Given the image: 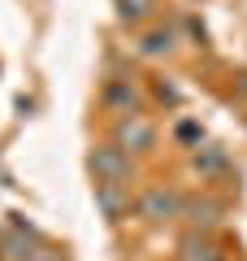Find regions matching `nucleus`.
<instances>
[{
  "label": "nucleus",
  "mask_w": 247,
  "mask_h": 261,
  "mask_svg": "<svg viewBox=\"0 0 247 261\" xmlns=\"http://www.w3.org/2000/svg\"><path fill=\"white\" fill-rule=\"evenodd\" d=\"M87 166H91V174L100 178V183H113V187H126V178H130V157L117 148V144L96 148L91 157H87Z\"/></svg>",
  "instance_id": "nucleus-1"
},
{
  "label": "nucleus",
  "mask_w": 247,
  "mask_h": 261,
  "mask_svg": "<svg viewBox=\"0 0 247 261\" xmlns=\"http://www.w3.org/2000/svg\"><path fill=\"white\" fill-rule=\"evenodd\" d=\"M178 214H182V196L169 187H147L139 196V218H147V222H169Z\"/></svg>",
  "instance_id": "nucleus-2"
},
{
  "label": "nucleus",
  "mask_w": 247,
  "mask_h": 261,
  "mask_svg": "<svg viewBox=\"0 0 247 261\" xmlns=\"http://www.w3.org/2000/svg\"><path fill=\"white\" fill-rule=\"evenodd\" d=\"M113 144H117L126 157H130V152H152L156 126H152L147 118H139V113H135V118H121V122H117V140H113Z\"/></svg>",
  "instance_id": "nucleus-3"
},
{
  "label": "nucleus",
  "mask_w": 247,
  "mask_h": 261,
  "mask_svg": "<svg viewBox=\"0 0 247 261\" xmlns=\"http://www.w3.org/2000/svg\"><path fill=\"white\" fill-rule=\"evenodd\" d=\"M35 231L30 226H13V231L0 235V261H26L30 252H35Z\"/></svg>",
  "instance_id": "nucleus-4"
},
{
  "label": "nucleus",
  "mask_w": 247,
  "mask_h": 261,
  "mask_svg": "<svg viewBox=\"0 0 247 261\" xmlns=\"http://www.w3.org/2000/svg\"><path fill=\"white\" fill-rule=\"evenodd\" d=\"M96 209H100L109 222H121L126 218V209H130V200H126V187H113V183H96Z\"/></svg>",
  "instance_id": "nucleus-5"
},
{
  "label": "nucleus",
  "mask_w": 247,
  "mask_h": 261,
  "mask_svg": "<svg viewBox=\"0 0 247 261\" xmlns=\"http://www.w3.org/2000/svg\"><path fill=\"white\" fill-rule=\"evenodd\" d=\"M104 109L121 113V118H135V113H139V96H135V87H130L126 79H113V83L104 87Z\"/></svg>",
  "instance_id": "nucleus-6"
},
{
  "label": "nucleus",
  "mask_w": 247,
  "mask_h": 261,
  "mask_svg": "<svg viewBox=\"0 0 247 261\" xmlns=\"http://www.w3.org/2000/svg\"><path fill=\"white\" fill-rule=\"evenodd\" d=\"M182 214H187V222H191V226H204V231H208V226H217V205H212V200L182 205Z\"/></svg>",
  "instance_id": "nucleus-7"
},
{
  "label": "nucleus",
  "mask_w": 247,
  "mask_h": 261,
  "mask_svg": "<svg viewBox=\"0 0 247 261\" xmlns=\"http://www.w3.org/2000/svg\"><path fill=\"white\" fill-rule=\"evenodd\" d=\"M182 261H221V252L212 248L208 240L191 235V240H182Z\"/></svg>",
  "instance_id": "nucleus-8"
},
{
  "label": "nucleus",
  "mask_w": 247,
  "mask_h": 261,
  "mask_svg": "<svg viewBox=\"0 0 247 261\" xmlns=\"http://www.w3.org/2000/svg\"><path fill=\"white\" fill-rule=\"evenodd\" d=\"M156 0H117V18L121 22H143L147 13H152Z\"/></svg>",
  "instance_id": "nucleus-9"
},
{
  "label": "nucleus",
  "mask_w": 247,
  "mask_h": 261,
  "mask_svg": "<svg viewBox=\"0 0 247 261\" xmlns=\"http://www.w3.org/2000/svg\"><path fill=\"white\" fill-rule=\"evenodd\" d=\"M174 48V31H152V35L139 44V53L143 57H161V53H169Z\"/></svg>",
  "instance_id": "nucleus-10"
},
{
  "label": "nucleus",
  "mask_w": 247,
  "mask_h": 261,
  "mask_svg": "<svg viewBox=\"0 0 247 261\" xmlns=\"http://www.w3.org/2000/svg\"><path fill=\"white\" fill-rule=\"evenodd\" d=\"M221 166H226V152L221 148H200L195 152V170H200V174H217Z\"/></svg>",
  "instance_id": "nucleus-11"
},
{
  "label": "nucleus",
  "mask_w": 247,
  "mask_h": 261,
  "mask_svg": "<svg viewBox=\"0 0 247 261\" xmlns=\"http://www.w3.org/2000/svg\"><path fill=\"white\" fill-rule=\"evenodd\" d=\"M26 261H65V257H61L56 248H35V252H30Z\"/></svg>",
  "instance_id": "nucleus-12"
},
{
  "label": "nucleus",
  "mask_w": 247,
  "mask_h": 261,
  "mask_svg": "<svg viewBox=\"0 0 247 261\" xmlns=\"http://www.w3.org/2000/svg\"><path fill=\"white\" fill-rule=\"evenodd\" d=\"M178 135H182V140H195V135H200V126H195V122H182V126H178Z\"/></svg>",
  "instance_id": "nucleus-13"
}]
</instances>
